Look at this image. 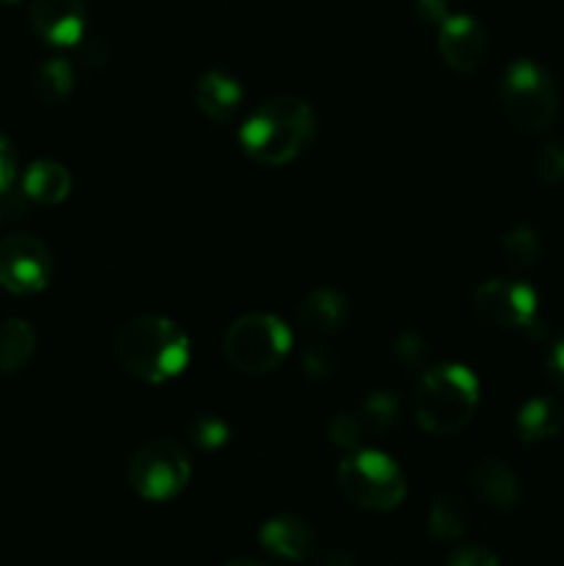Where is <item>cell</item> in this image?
Returning <instances> with one entry per match:
<instances>
[{"instance_id":"obj_1","label":"cell","mask_w":564,"mask_h":566,"mask_svg":"<svg viewBox=\"0 0 564 566\" xmlns=\"http://www.w3.org/2000/svg\"><path fill=\"white\" fill-rule=\"evenodd\" d=\"M114 354L130 376L149 385H164L186 370L191 340L177 321L164 315H138L116 332Z\"/></svg>"},{"instance_id":"obj_2","label":"cell","mask_w":564,"mask_h":566,"mask_svg":"<svg viewBox=\"0 0 564 566\" xmlns=\"http://www.w3.org/2000/svg\"><path fill=\"white\" fill-rule=\"evenodd\" d=\"M241 147L263 166H285L307 153L315 138V114L304 99L282 94L265 99L241 125Z\"/></svg>"},{"instance_id":"obj_3","label":"cell","mask_w":564,"mask_h":566,"mask_svg":"<svg viewBox=\"0 0 564 566\" xmlns=\"http://www.w3.org/2000/svg\"><path fill=\"white\" fill-rule=\"evenodd\" d=\"M412 407L426 434H459L479 407V379L464 365H437L420 374Z\"/></svg>"},{"instance_id":"obj_4","label":"cell","mask_w":564,"mask_h":566,"mask_svg":"<svg viewBox=\"0 0 564 566\" xmlns=\"http://www.w3.org/2000/svg\"><path fill=\"white\" fill-rule=\"evenodd\" d=\"M337 486L348 503L365 512H390L407 497L401 468L382 451H348L337 464Z\"/></svg>"},{"instance_id":"obj_5","label":"cell","mask_w":564,"mask_h":566,"mask_svg":"<svg viewBox=\"0 0 564 566\" xmlns=\"http://www.w3.org/2000/svg\"><path fill=\"white\" fill-rule=\"evenodd\" d=\"M501 105L520 133H542L558 114L556 83L536 61L518 59L501 77Z\"/></svg>"},{"instance_id":"obj_6","label":"cell","mask_w":564,"mask_h":566,"mask_svg":"<svg viewBox=\"0 0 564 566\" xmlns=\"http://www.w3.org/2000/svg\"><path fill=\"white\" fill-rule=\"evenodd\" d=\"M293 346V335L276 315L249 313L232 321L224 335V357L241 374H271Z\"/></svg>"},{"instance_id":"obj_7","label":"cell","mask_w":564,"mask_h":566,"mask_svg":"<svg viewBox=\"0 0 564 566\" xmlns=\"http://www.w3.org/2000/svg\"><path fill=\"white\" fill-rule=\"evenodd\" d=\"M191 481V459L175 440H153L133 453L127 484L149 503H166L180 495Z\"/></svg>"},{"instance_id":"obj_8","label":"cell","mask_w":564,"mask_h":566,"mask_svg":"<svg viewBox=\"0 0 564 566\" xmlns=\"http://www.w3.org/2000/svg\"><path fill=\"white\" fill-rule=\"evenodd\" d=\"M53 280V254L39 238L14 232L0 241V285L14 296L42 293Z\"/></svg>"},{"instance_id":"obj_9","label":"cell","mask_w":564,"mask_h":566,"mask_svg":"<svg viewBox=\"0 0 564 566\" xmlns=\"http://www.w3.org/2000/svg\"><path fill=\"white\" fill-rule=\"evenodd\" d=\"M473 307L481 321L501 329H531L536 324V293L523 282H484L476 287Z\"/></svg>"},{"instance_id":"obj_10","label":"cell","mask_w":564,"mask_h":566,"mask_svg":"<svg viewBox=\"0 0 564 566\" xmlns=\"http://www.w3.org/2000/svg\"><path fill=\"white\" fill-rule=\"evenodd\" d=\"M437 48H440L442 59L451 70L473 72L484 64L490 42H487L484 28L473 17L448 14V20L440 25Z\"/></svg>"},{"instance_id":"obj_11","label":"cell","mask_w":564,"mask_h":566,"mask_svg":"<svg viewBox=\"0 0 564 566\" xmlns=\"http://www.w3.org/2000/svg\"><path fill=\"white\" fill-rule=\"evenodd\" d=\"M31 25L53 48H72L86 31L83 0H31Z\"/></svg>"},{"instance_id":"obj_12","label":"cell","mask_w":564,"mask_h":566,"mask_svg":"<svg viewBox=\"0 0 564 566\" xmlns=\"http://www.w3.org/2000/svg\"><path fill=\"white\" fill-rule=\"evenodd\" d=\"M263 551L285 562H304L315 553V531L293 514H276L265 520L258 534Z\"/></svg>"},{"instance_id":"obj_13","label":"cell","mask_w":564,"mask_h":566,"mask_svg":"<svg viewBox=\"0 0 564 566\" xmlns=\"http://www.w3.org/2000/svg\"><path fill=\"white\" fill-rule=\"evenodd\" d=\"M470 484H473L476 497H481V503L495 509V512H512L523 497L518 475L501 459H484V462L476 464Z\"/></svg>"},{"instance_id":"obj_14","label":"cell","mask_w":564,"mask_h":566,"mask_svg":"<svg viewBox=\"0 0 564 566\" xmlns=\"http://www.w3.org/2000/svg\"><path fill=\"white\" fill-rule=\"evenodd\" d=\"M299 324L315 337H330L341 332L348 321V298L335 287H315L299 302Z\"/></svg>"},{"instance_id":"obj_15","label":"cell","mask_w":564,"mask_h":566,"mask_svg":"<svg viewBox=\"0 0 564 566\" xmlns=\"http://www.w3.org/2000/svg\"><path fill=\"white\" fill-rule=\"evenodd\" d=\"M194 99H197V108L208 119L230 122L238 114V108H241L243 88L232 75L213 70L199 77L197 88H194Z\"/></svg>"},{"instance_id":"obj_16","label":"cell","mask_w":564,"mask_h":566,"mask_svg":"<svg viewBox=\"0 0 564 566\" xmlns=\"http://www.w3.org/2000/svg\"><path fill=\"white\" fill-rule=\"evenodd\" d=\"M70 191L72 175L66 171V166L55 164V160H36L22 175V193H25V199L44 205V208L64 202Z\"/></svg>"},{"instance_id":"obj_17","label":"cell","mask_w":564,"mask_h":566,"mask_svg":"<svg viewBox=\"0 0 564 566\" xmlns=\"http://www.w3.org/2000/svg\"><path fill=\"white\" fill-rule=\"evenodd\" d=\"M564 426V409L558 407L553 398H531L520 407L518 418H514V429H518V437L529 446H536V442L553 440V437L562 431Z\"/></svg>"},{"instance_id":"obj_18","label":"cell","mask_w":564,"mask_h":566,"mask_svg":"<svg viewBox=\"0 0 564 566\" xmlns=\"http://www.w3.org/2000/svg\"><path fill=\"white\" fill-rule=\"evenodd\" d=\"M36 352V329L25 318L0 324V374H17Z\"/></svg>"},{"instance_id":"obj_19","label":"cell","mask_w":564,"mask_h":566,"mask_svg":"<svg viewBox=\"0 0 564 566\" xmlns=\"http://www.w3.org/2000/svg\"><path fill=\"white\" fill-rule=\"evenodd\" d=\"M468 528V509L459 497L437 495L429 509V534L437 542H457Z\"/></svg>"},{"instance_id":"obj_20","label":"cell","mask_w":564,"mask_h":566,"mask_svg":"<svg viewBox=\"0 0 564 566\" xmlns=\"http://www.w3.org/2000/svg\"><path fill=\"white\" fill-rule=\"evenodd\" d=\"M357 418L363 423L365 440H382L387 431L393 429L398 418V401L390 392L379 390L374 396H368L363 401V407L357 409Z\"/></svg>"},{"instance_id":"obj_21","label":"cell","mask_w":564,"mask_h":566,"mask_svg":"<svg viewBox=\"0 0 564 566\" xmlns=\"http://www.w3.org/2000/svg\"><path fill=\"white\" fill-rule=\"evenodd\" d=\"M72 86H75V72L66 59L44 61L33 77V88L44 103H61V99L70 97Z\"/></svg>"},{"instance_id":"obj_22","label":"cell","mask_w":564,"mask_h":566,"mask_svg":"<svg viewBox=\"0 0 564 566\" xmlns=\"http://www.w3.org/2000/svg\"><path fill=\"white\" fill-rule=\"evenodd\" d=\"M501 252L509 269L529 271L531 265L536 263V258H540V238H536V232L531 230V227H512V230L503 235Z\"/></svg>"},{"instance_id":"obj_23","label":"cell","mask_w":564,"mask_h":566,"mask_svg":"<svg viewBox=\"0 0 564 566\" xmlns=\"http://www.w3.org/2000/svg\"><path fill=\"white\" fill-rule=\"evenodd\" d=\"M17 166H20V158H17V147L9 136L0 133V213H17L22 210V199L25 193L17 197Z\"/></svg>"},{"instance_id":"obj_24","label":"cell","mask_w":564,"mask_h":566,"mask_svg":"<svg viewBox=\"0 0 564 566\" xmlns=\"http://www.w3.org/2000/svg\"><path fill=\"white\" fill-rule=\"evenodd\" d=\"M188 437H191L197 451L210 453L219 451V448L230 440V429H227L224 420L216 418V415H199V418H194L191 426H188Z\"/></svg>"},{"instance_id":"obj_25","label":"cell","mask_w":564,"mask_h":566,"mask_svg":"<svg viewBox=\"0 0 564 566\" xmlns=\"http://www.w3.org/2000/svg\"><path fill=\"white\" fill-rule=\"evenodd\" d=\"M326 437H330L332 446L343 448V451H357L365 442V431L357 412H337L326 426Z\"/></svg>"},{"instance_id":"obj_26","label":"cell","mask_w":564,"mask_h":566,"mask_svg":"<svg viewBox=\"0 0 564 566\" xmlns=\"http://www.w3.org/2000/svg\"><path fill=\"white\" fill-rule=\"evenodd\" d=\"M393 357L398 359V365H404L407 370H420L429 363V346L420 335L415 332H404L396 343H393Z\"/></svg>"},{"instance_id":"obj_27","label":"cell","mask_w":564,"mask_h":566,"mask_svg":"<svg viewBox=\"0 0 564 566\" xmlns=\"http://www.w3.org/2000/svg\"><path fill=\"white\" fill-rule=\"evenodd\" d=\"M534 175L540 177L542 182L553 186V182L564 180V144L551 142L534 155Z\"/></svg>"},{"instance_id":"obj_28","label":"cell","mask_w":564,"mask_h":566,"mask_svg":"<svg viewBox=\"0 0 564 566\" xmlns=\"http://www.w3.org/2000/svg\"><path fill=\"white\" fill-rule=\"evenodd\" d=\"M299 365H302V374L310 376V379H330L335 374V357L324 346L304 348Z\"/></svg>"},{"instance_id":"obj_29","label":"cell","mask_w":564,"mask_h":566,"mask_svg":"<svg viewBox=\"0 0 564 566\" xmlns=\"http://www.w3.org/2000/svg\"><path fill=\"white\" fill-rule=\"evenodd\" d=\"M498 562H501V558L481 545H464L448 556V564L451 566H495Z\"/></svg>"},{"instance_id":"obj_30","label":"cell","mask_w":564,"mask_h":566,"mask_svg":"<svg viewBox=\"0 0 564 566\" xmlns=\"http://www.w3.org/2000/svg\"><path fill=\"white\" fill-rule=\"evenodd\" d=\"M545 374L551 379L553 387L564 392V335L547 348V357H545Z\"/></svg>"},{"instance_id":"obj_31","label":"cell","mask_w":564,"mask_h":566,"mask_svg":"<svg viewBox=\"0 0 564 566\" xmlns=\"http://www.w3.org/2000/svg\"><path fill=\"white\" fill-rule=\"evenodd\" d=\"M415 14L426 25H442L448 20V0H415Z\"/></svg>"},{"instance_id":"obj_32","label":"cell","mask_w":564,"mask_h":566,"mask_svg":"<svg viewBox=\"0 0 564 566\" xmlns=\"http://www.w3.org/2000/svg\"><path fill=\"white\" fill-rule=\"evenodd\" d=\"M318 564L348 566V564H354V556H352V553H346V551H337V547H330V551H326V553H321Z\"/></svg>"},{"instance_id":"obj_33","label":"cell","mask_w":564,"mask_h":566,"mask_svg":"<svg viewBox=\"0 0 564 566\" xmlns=\"http://www.w3.org/2000/svg\"><path fill=\"white\" fill-rule=\"evenodd\" d=\"M0 3H17V0H0Z\"/></svg>"}]
</instances>
